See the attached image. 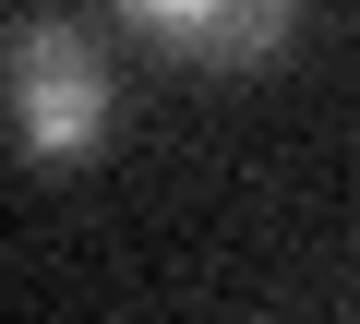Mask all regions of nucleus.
<instances>
[{
	"label": "nucleus",
	"instance_id": "nucleus-1",
	"mask_svg": "<svg viewBox=\"0 0 360 324\" xmlns=\"http://www.w3.org/2000/svg\"><path fill=\"white\" fill-rule=\"evenodd\" d=\"M0 120H13L25 169H72V156L108 144L120 120V60L84 13H13L0 37Z\"/></svg>",
	"mask_w": 360,
	"mask_h": 324
},
{
	"label": "nucleus",
	"instance_id": "nucleus-2",
	"mask_svg": "<svg viewBox=\"0 0 360 324\" xmlns=\"http://www.w3.org/2000/svg\"><path fill=\"white\" fill-rule=\"evenodd\" d=\"M120 37L180 72H252L300 37V0H120Z\"/></svg>",
	"mask_w": 360,
	"mask_h": 324
}]
</instances>
